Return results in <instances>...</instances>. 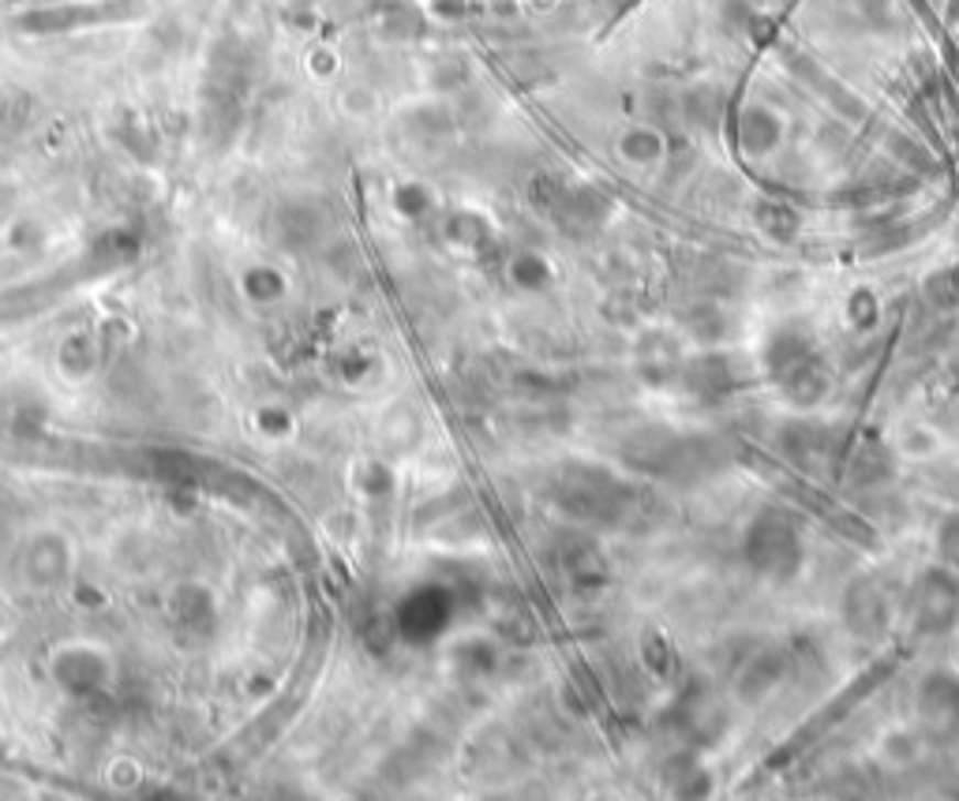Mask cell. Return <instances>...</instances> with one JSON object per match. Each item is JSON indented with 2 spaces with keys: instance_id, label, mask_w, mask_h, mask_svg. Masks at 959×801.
<instances>
[{
  "instance_id": "obj_1",
  "label": "cell",
  "mask_w": 959,
  "mask_h": 801,
  "mask_svg": "<svg viewBox=\"0 0 959 801\" xmlns=\"http://www.w3.org/2000/svg\"><path fill=\"white\" fill-rule=\"evenodd\" d=\"M50 678L68 701L106 696L113 685V656L95 640H64L50 651Z\"/></svg>"
},
{
  "instance_id": "obj_2",
  "label": "cell",
  "mask_w": 959,
  "mask_h": 801,
  "mask_svg": "<svg viewBox=\"0 0 959 801\" xmlns=\"http://www.w3.org/2000/svg\"><path fill=\"white\" fill-rule=\"evenodd\" d=\"M769 367H772V378L784 386V394L798 405H814V401L825 397L828 389V375H825V363L814 356L806 338L798 333H776L769 341V352H765Z\"/></svg>"
},
{
  "instance_id": "obj_3",
  "label": "cell",
  "mask_w": 959,
  "mask_h": 801,
  "mask_svg": "<svg viewBox=\"0 0 959 801\" xmlns=\"http://www.w3.org/2000/svg\"><path fill=\"white\" fill-rule=\"evenodd\" d=\"M747 562L765 577H791L803 566V539L795 520L776 509L753 517L747 528Z\"/></svg>"
},
{
  "instance_id": "obj_4",
  "label": "cell",
  "mask_w": 959,
  "mask_h": 801,
  "mask_svg": "<svg viewBox=\"0 0 959 801\" xmlns=\"http://www.w3.org/2000/svg\"><path fill=\"white\" fill-rule=\"evenodd\" d=\"M911 622L918 637H945L959 626V577L952 566H934L915 581Z\"/></svg>"
},
{
  "instance_id": "obj_5",
  "label": "cell",
  "mask_w": 959,
  "mask_h": 801,
  "mask_svg": "<svg viewBox=\"0 0 959 801\" xmlns=\"http://www.w3.org/2000/svg\"><path fill=\"white\" fill-rule=\"evenodd\" d=\"M143 0H109V4H57V8H34L23 12L15 26L31 34H61V31H79V26H98V23H124L143 15Z\"/></svg>"
},
{
  "instance_id": "obj_6",
  "label": "cell",
  "mask_w": 959,
  "mask_h": 801,
  "mask_svg": "<svg viewBox=\"0 0 959 801\" xmlns=\"http://www.w3.org/2000/svg\"><path fill=\"white\" fill-rule=\"evenodd\" d=\"M918 715L937 734L959 731V678L948 670H934L918 689Z\"/></svg>"
},
{
  "instance_id": "obj_7",
  "label": "cell",
  "mask_w": 959,
  "mask_h": 801,
  "mask_svg": "<svg viewBox=\"0 0 959 801\" xmlns=\"http://www.w3.org/2000/svg\"><path fill=\"white\" fill-rule=\"evenodd\" d=\"M23 573L34 589H50V584H61L64 577L72 573V544L57 533H39L26 544V562Z\"/></svg>"
},
{
  "instance_id": "obj_8",
  "label": "cell",
  "mask_w": 959,
  "mask_h": 801,
  "mask_svg": "<svg viewBox=\"0 0 959 801\" xmlns=\"http://www.w3.org/2000/svg\"><path fill=\"white\" fill-rule=\"evenodd\" d=\"M843 618H847V629L854 637H878V633L889 626L892 611H889V600L884 592L878 589L873 581H854L851 589L843 595Z\"/></svg>"
},
{
  "instance_id": "obj_9",
  "label": "cell",
  "mask_w": 959,
  "mask_h": 801,
  "mask_svg": "<svg viewBox=\"0 0 959 801\" xmlns=\"http://www.w3.org/2000/svg\"><path fill=\"white\" fill-rule=\"evenodd\" d=\"M170 618L176 629L192 633V637H203V633H210V626L218 622V607H214V595L203 589V584H176V589L170 592Z\"/></svg>"
},
{
  "instance_id": "obj_10",
  "label": "cell",
  "mask_w": 959,
  "mask_h": 801,
  "mask_svg": "<svg viewBox=\"0 0 959 801\" xmlns=\"http://www.w3.org/2000/svg\"><path fill=\"white\" fill-rule=\"evenodd\" d=\"M780 678H784V656H780V651H765V656H758L747 670H742L739 693L747 696V701H761Z\"/></svg>"
},
{
  "instance_id": "obj_11",
  "label": "cell",
  "mask_w": 959,
  "mask_h": 801,
  "mask_svg": "<svg viewBox=\"0 0 959 801\" xmlns=\"http://www.w3.org/2000/svg\"><path fill=\"white\" fill-rule=\"evenodd\" d=\"M686 386L701 397H720L731 389V367L723 356H705L686 367Z\"/></svg>"
},
{
  "instance_id": "obj_12",
  "label": "cell",
  "mask_w": 959,
  "mask_h": 801,
  "mask_svg": "<svg viewBox=\"0 0 959 801\" xmlns=\"http://www.w3.org/2000/svg\"><path fill=\"white\" fill-rule=\"evenodd\" d=\"M61 367L68 378H87L98 367V341L90 333H72L61 344Z\"/></svg>"
},
{
  "instance_id": "obj_13",
  "label": "cell",
  "mask_w": 959,
  "mask_h": 801,
  "mask_svg": "<svg viewBox=\"0 0 959 801\" xmlns=\"http://www.w3.org/2000/svg\"><path fill=\"white\" fill-rule=\"evenodd\" d=\"M510 282L525 288V293H536V288H547V282H552V266H547V259L536 255V251H521V255H514V263H510Z\"/></svg>"
},
{
  "instance_id": "obj_14",
  "label": "cell",
  "mask_w": 959,
  "mask_h": 801,
  "mask_svg": "<svg viewBox=\"0 0 959 801\" xmlns=\"http://www.w3.org/2000/svg\"><path fill=\"white\" fill-rule=\"evenodd\" d=\"M244 293L255 304H274L285 293V277L274 266H251L244 274Z\"/></svg>"
},
{
  "instance_id": "obj_15",
  "label": "cell",
  "mask_w": 959,
  "mask_h": 801,
  "mask_svg": "<svg viewBox=\"0 0 959 801\" xmlns=\"http://www.w3.org/2000/svg\"><path fill=\"white\" fill-rule=\"evenodd\" d=\"M742 139H747L750 151H769L776 143V120L761 109H750L747 120H742Z\"/></svg>"
},
{
  "instance_id": "obj_16",
  "label": "cell",
  "mask_w": 959,
  "mask_h": 801,
  "mask_svg": "<svg viewBox=\"0 0 959 801\" xmlns=\"http://www.w3.org/2000/svg\"><path fill=\"white\" fill-rule=\"evenodd\" d=\"M394 207L402 210L405 218H424V213L435 207V199L424 184H402V188L394 191Z\"/></svg>"
},
{
  "instance_id": "obj_17",
  "label": "cell",
  "mask_w": 959,
  "mask_h": 801,
  "mask_svg": "<svg viewBox=\"0 0 959 801\" xmlns=\"http://www.w3.org/2000/svg\"><path fill=\"white\" fill-rule=\"evenodd\" d=\"M446 237H450L458 248H465V244H477V240L488 237V226L480 221V213H454L450 226H446Z\"/></svg>"
},
{
  "instance_id": "obj_18",
  "label": "cell",
  "mask_w": 959,
  "mask_h": 801,
  "mask_svg": "<svg viewBox=\"0 0 959 801\" xmlns=\"http://www.w3.org/2000/svg\"><path fill=\"white\" fill-rule=\"evenodd\" d=\"M660 151H664V143H660V135L653 132H630L626 139H622V154L630 157V162H656Z\"/></svg>"
},
{
  "instance_id": "obj_19",
  "label": "cell",
  "mask_w": 959,
  "mask_h": 801,
  "mask_svg": "<svg viewBox=\"0 0 959 801\" xmlns=\"http://www.w3.org/2000/svg\"><path fill=\"white\" fill-rule=\"evenodd\" d=\"M937 551H940V558H945V566H952V570L959 573V514L940 520V528H937Z\"/></svg>"
},
{
  "instance_id": "obj_20",
  "label": "cell",
  "mask_w": 959,
  "mask_h": 801,
  "mask_svg": "<svg viewBox=\"0 0 959 801\" xmlns=\"http://www.w3.org/2000/svg\"><path fill=\"white\" fill-rule=\"evenodd\" d=\"M926 296L937 307H952L959 304V274H937L926 282Z\"/></svg>"
},
{
  "instance_id": "obj_21",
  "label": "cell",
  "mask_w": 959,
  "mask_h": 801,
  "mask_svg": "<svg viewBox=\"0 0 959 801\" xmlns=\"http://www.w3.org/2000/svg\"><path fill=\"white\" fill-rule=\"evenodd\" d=\"M761 226H765L772 237H791V232L798 229L795 213H791L787 207H761Z\"/></svg>"
},
{
  "instance_id": "obj_22",
  "label": "cell",
  "mask_w": 959,
  "mask_h": 801,
  "mask_svg": "<svg viewBox=\"0 0 959 801\" xmlns=\"http://www.w3.org/2000/svg\"><path fill=\"white\" fill-rule=\"evenodd\" d=\"M288 427H293V420H288L285 408H263L259 413V431L270 435V439H282V435H288Z\"/></svg>"
},
{
  "instance_id": "obj_23",
  "label": "cell",
  "mask_w": 959,
  "mask_h": 801,
  "mask_svg": "<svg viewBox=\"0 0 959 801\" xmlns=\"http://www.w3.org/2000/svg\"><path fill=\"white\" fill-rule=\"evenodd\" d=\"M8 117V95H0V120Z\"/></svg>"
},
{
  "instance_id": "obj_24",
  "label": "cell",
  "mask_w": 959,
  "mask_h": 801,
  "mask_svg": "<svg viewBox=\"0 0 959 801\" xmlns=\"http://www.w3.org/2000/svg\"><path fill=\"white\" fill-rule=\"evenodd\" d=\"M301 4H312V0H301Z\"/></svg>"
}]
</instances>
